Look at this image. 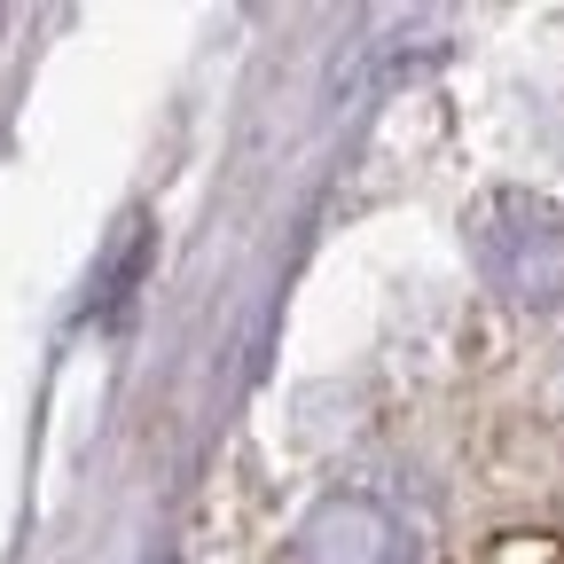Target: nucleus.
<instances>
[{"mask_svg": "<svg viewBox=\"0 0 564 564\" xmlns=\"http://www.w3.org/2000/svg\"><path fill=\"white\" fill-rule=\"evenodd\" d=\"M299 564H432V541L377 494H322L299 518Z\"/></svg>", "mask_w": 564, "mask_h": 564, "instance_id": "2", "label": "nucleus"}, {"mask_svg": "<svg viewBox=\"0 0 564 564\" xmlns=\"http://www.w3.org/2000/svg\"><path fill=\"white\" fill-rule=\"evenodd\" d=\"M470 259L486 291L518 314H564V204L533 188H494L470 204Z\"/></svg>", "mask_w": 564, "mask_h": 564, "instance_id": "1", "label": "nucleus"}]
</instances>
